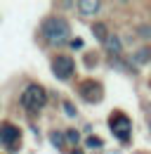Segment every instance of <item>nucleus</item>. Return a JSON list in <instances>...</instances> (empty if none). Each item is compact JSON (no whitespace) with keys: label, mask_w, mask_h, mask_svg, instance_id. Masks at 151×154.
I'll return each instance as SVG.
<instances>
[{"label":"nucleus","mask_w":151,"mask_h":154,"mask_svg":"<svg viewBox=\"0 0 151 154\" xmlns=\"http://www.w3.org/2000/svg\"><path fill=\"white\" fill-rule=\"evenodd\" d=\"M50 140L55 142L57 147H61V135H59V133H52V135H50Z\"/></svg>","instance_id":"4468645a"},{"label":"nucleus","mask_w":151,"mask_h":154,"mask_svg":"<svg viewBox=\"0 0 151 154\" xmlns=\"http://www.w3.org/2000/svg\"><path fill=\"white\" fill-rule=\"evenodd\" d=\"M66 140H69L71 145H76V142H78V133H76V131H69V133H66Z\"/></svg>","instance_id":"ddd939ff"},{"label":"nucleus","mask_w":151,"mask_h":154,"mask_svg":"<svg viewBox=\"0 0 151 154\" xmlns=\"http://www.w3.org/2000/svg\"><path fill=\"white\" fill-rule=\"evenodd\" d=\"M52 71H55V76L59 78V81L71 78V76H73V59L66 57V55L55 57V62H52Z\"/></svg>","instance_id":"20e7f679"},{"label":"nucleus","mask_w":151,"mask_h":154,"mask_svg":"<svg viewBox=\"0 0 151 154\" xmlns=\"http://www.w3.org/2000/svg\"><path fill=\"white\" fill-rule=\"evenodd\" d=\"M73 154H83V152H80V149H76V152H73Z\"/></svg>","instance_id":"2eb2a0df"},{"label":"nucleus","mask_w":151,"mask_h":154,"mask_svg":"<svg viewBox=\"0 0 151 154\" xmlns=\"http://www.w3.org/2000/svg\"><path fill=\"white\" fill-rule=\"evenodd\" d=\"M85 145H87L90 149H99V147H102L104 142H102V137H97V135H90V137L85 140Z\"/></svg>","instance_id":"9d476101"},{"label":"nucleus","mask_w":151,"mask_h":154,"mask_svg":"<svg viewBox=\"0 0 151 154\" xmlns=\"http://www.w3.org/2000/svg\"><path fill=\"white\" fill-rule=\"evenodd\" d=\"M149 59H151V50H149V48L137 50V55H135V62H137V64H147Z\"/></svg>","instance_id":"1a4fd4ad"},{"label":"nucleus","mask_w":151,"mask_h":154,"mask_svg":"<svg viewBox=\"0 0 151 154\" xmlns=\"http://www.w3.org/2000/svg\"><path fill=\"white\" fill-rule=\"evenodd\" d=\"M45 102H47V93H45L40 85H28V88L24 90V95H21V104H24L26 109H31V112L43 109Z\"/></svg>","instance_id":"f03ea898"},{"label":"nucleus","mask_w":151,"mask_h":154,"mask_svg":"<svg viewBox=\"0 0 151 154\" xmlns=\"http://www.w3.org/2000/svg\"><path fill=\"white\" fill-rule=\"evenodd\" d=\"M64 112H66L69 116H76V107L71 104V102H64Z\"/></svg>","instance_id":"f8f14e48"},{"label":"nucleus","mask_w":151,"mask_h":154,"mask_svg":"<svg viewBox=\"0 0 151 154\" xmlns=\"http://www.w3.org/2000/svg\"><path fill=\"white\" fill-rule=\"evenodd\" d=\"M109 126H111V131H113V135L118 137V140H128L130 137V128H132V123H130V119L125 114H113L111 116V121H109Z\"/></svg>","instance_id":"7ed1b4c3"},{"label":"nucleus","mask_w":151,"mask_h":154,"mask_svg":"<svg viewBox=\"0 0 151 154\" xmlns=\"http://www.w3.org/2000/svg\"><path fill=\"white\" fill-rule=\"evenodd\" d=\"M43 33L50 43H61V40L69 38V24L61 17H50L43 24Z\"/></svg>","instance_id":"f257e3e1"},{"label":"nucleus","mask_w":151,"mask_h":154,"mask_svg":"<svg viewBox=\"0 0 151 154\" xmlns=\"http://www.w3.org/2000/svg\"><path fill=\"white\" fill-rule=\"evenodd\" d=\"M0 145L17 149V145H19V128L17 126H12V123H2L0 126Z\"/></svg>","instance_id":"39448f33"},{"label":"nucleus","mask_w":151,"mask_h":154,"mask_svg":"<svg viewBox=\"0 0 151 154\" xmlns=\"http://www.w3.org/2000/svg\"><path fill=\"white\" fill-rule=\"evenodd\" d=\"M80 95H83V100H87V102H99L102 95H104V90H102L99 83H94V81H85V83L80 85Z\"/></svg>","instance_id":"423d86ee"},{"label":"nucleus","mask_w":151,"mask_h":154,"mask_svg":"<svg viewBox=\"0 0 151 154\" xmlns=\"http://www.w3.org/2000/svg\"><path fill=\"white\" fill-rule=\"evenodd\" d=\"M78 10L83 14H97L102 10V2L99 0H83V2H78Z\"/></svg>","instance_id":"0eeeda50"},{"label":"nucleus","mask_w":151,"mask_h":154,"mask_svg":"<svg viewBox=\"0 0 151 154\" xmlns=\"http://www.w3.org/2000/svg\"><path fill=\"white\" fill-rule=\"evenodd\" d=\"M104 43H106V48H109L111 55H118V52H120V40H118V36H109Z\"/></svg>","instance_id":"6e6552de"},{"label":"nucleus","mask_w":151,"mask_h":154,"mask_svg":"<svg viewBox=\"0 0 151 154\" xmlns=\"http://www.w3.org/2000/svg\"><path fill=\"white\" fill-rule=\"evenodd\" d=\"M92 31H94V36H97L99 40H106V38H109V36H106V29H104V24H94Z\"/></svg>","instance_id":"9b49d317"}]
</instances>
